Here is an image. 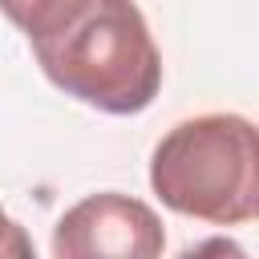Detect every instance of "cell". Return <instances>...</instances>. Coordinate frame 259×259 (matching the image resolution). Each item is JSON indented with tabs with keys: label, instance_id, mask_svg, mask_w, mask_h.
<instances>
[{
	"label": "cell",
	"instance_id": "cell-1",
	"mask_svg": "<svg viewBox=\"0 0 259 259\" xmlns=\"http://www.w3.org/2000/svg\"><path fill=\"white\" fill-rule=\"evenodd\" d=\"M45 77L113 117L154 105L162 53L134 0H45L20 24Z\"/></svg>",
	"mask_w": 259,
	"mask_h": 259
},
{
	"label": "cell",
	"instance_id": "cell-2",
	"mask_svg": "<svg viewBox=\"0 0 259 259\" xmlns=\"http://www.w3.org/2000/svg\"><path fill=\"white\" fill-rule=\"evenodd\" d=\"M150 186L174 214L243 227L259 214V134L243 113H198L162 134Z\"/></svg>",
	"mask_w": 259,
	"mask_h": 259
},
{
	"label": "cell",
	"instance_id": "cell-3",
	"mask_svg": "<svg viewBox=\"0 0 259 259\" xmlns=\"http://www.w3.org/2000/svg\"><path fill=\"white\" fill-rule=\"evenodd\" d=\"M166 247L162 219L142 198L101 190L69 206L53 231L57 259H154Z\"/></svg>",
	"mask_w": 259,
	"mask_h": 259
},
{
	"label": "cell",
	"instance_id": "cell-4",
	"mask_svg": "<svg viewBox=\"0 0 259 259\" xmlns=\"http://www.w3.org/2000/svg\"><path fill=\"white\" fill-rule=\"evenodd\" d=\"M8 255H16V259H24V255H32V243H28V235L4 214V206H0V259H8Z\"/></svg>",
	"mask_w": 259,
	"mask_h": 259
},
{
	"label": "cell",
	"instance_id": "cell-5",
	"mask_svg": "<svg viewBox=\"0 0 259 259\" xmlns=\"http://www.w3.org/2000/svg\"><path fill=\"white\" fill-rule=\"evenodd\" d=\"M36 4H45V0H0V12H4V16H8V20L16 24V28H20V24L28 20V12H32Z\"/></svg>",
	"mask_w": 259,
	"mask_h": 259
}]
</instances>
